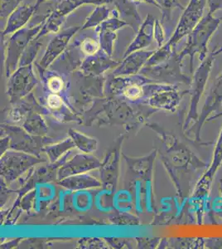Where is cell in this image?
Instances as JSON below:
<instances>
[{
    "instance_id": "1",
    "label": "cell",
    "mask_w": 222,
    "mask_h": 249,
    "mask_svg": "<svg viewBox=\"0 0 222 249\" xmlns=\"http://www.w3.org/2000/svg\"><path fill=\"white\" fill-rule=\"evenodd\" d=\"M222 22V16L214 17V15H205L195 29L187 36L185 47L179 55L182 58L189 56L191 62V71L193 70V59L196 54L203 62L208 56V44L210 40L219 28Z\"/></svg>"
},
{
    "instance_id": "2",
    "label": "cell",
    "mask_w": 222,
    "mask_h": 249,
    "mask_svg": "<svg viewBox=\"0 0 222 249\" xmlns=\"http://www.w3.org/2000/svg\"><path fill=\"white\" fill-rule=\"evenodd\" d=\"M207 0H189L178 20L176 29L167 43L175 48L181 40L187 37L204 16Z\"/></svg>"
},
{
    "instance_id": "3",
    "label": "cell",
    "mask_w": 222,
    "mask_h": 249,
    "mask_svg": "<svg viewBox=\"0 0 222 249\" xmlns=\"http://www.w3.org/2000/svg\"><path fill=\"white\" fill-rule=\"evenodd\" d=\"M46 17L47 15L36 25L29 28L26 26L10 35L8 41L4 42L9 58L17 59L20 55L23 54V51H25L32 40L34 39L37 37V34H39L45 23Z\"/></svg>"
},
{
    "instance_id": "4",
    "label": "cell",
    "mask_w": 222,
    "mask_h": 249,
    "mask_svg": "<svg viewBox=\"0 0 222 249\" xmlns=\"http://www.w3.org/2000/svg\"><path fill=\"white\" fill-rule=\"evenodd\" d=\"M125 26L129 25L120 18L118 11L115 9H113L111 16L96 28L101 49L108 56L112 55L117 38V31Z\"/></svg>"
},
{
    "instance_id": "5",
    "label": "cell",
    "mask_w": 222,
    "mask_h": 249,
    "mask_svg": "<svg viewBox=\"0 0 222 249\" xmlns=\"http://www.w3.org/2000/svg\"><path fill=\"white\" fill-rule=\"evenodd\" d=\"M222 116V113L217 114L216 116H212L209 117V121L216 119L220 116ZM222 164V127L220 131V135L218 136L217 143L215 144V149H214L213 159L212 162L210 164V167L206 172L203 175V177L200 179L199 183L197 184L196 193L198 198L201 199L204 198L208 196L209 191L211 189V183L213 181V178L217 170Z\"/></svg>"
},
{
    "instance_id": "6",
    "label": "cell",
    "mask_w": 222,
    "mask_h": 249,
    "mask_svg": "<svg viewBox=\"0 0 222 249\" xmlns=\"http://www.w3.org/2000/svg\"><path fill=\"white\" fill-rule=\"evenodd\" d=\"M215 57L213 53H211L204 61L201 62V64L195 71L191 87V107L192 114H195L196 116H197V105L200 98L205 91Z\"/></svg>"
},
{
    "instance_id": "7",
    "label": "cell",
    "mask_w": 222,
    "mask_h": 249,
    "mask_svg": "<svg viewBox=\"0 0 222 249\" xmlns=\"http://www.w3.org/2000/svg\"><path fill=\"white\" fill-rule=\"evenodd\" d=\"M222 105V71L211 86V90L206 96L202 112L197 120V141H200V131L203 125L211 114L215 113Z\"/></svg>"
},
{
    "instance_id": "8",
    "label": "cell",
    "mask_w": 222,
    "mask_h": 249,
    "mask_svg": "<svg viewBox=\"0 0 222 249\" xmlns=\"http://www.w3.org/2000/svg\"><path fill=\"white\" fill-rule=\"evenodd\" d=\"M37 10V8L35 3H21L8 18L4 29L1 34L2 38L3 39L6 36L12 35L17 30L26 27L27 23L31 19Z\"/></svg>"
},
{
    "instance_id": "9",
    "label": "cell",
    "mask_w": 222,
    "mask_h": 249,
    "mask_svg": "<svg viewBox=\"0 0 222 249\" xmlns=\"http://www.w3.org/2000/svg\"><path fill=\"white\" fill-rule=\"evenodd\" d=\"M156 19L155 18L150 14H148L146 18L143 21L139 29L137 31L136 36L128 46L125 56L130 55L134 52L142 50L143 48L149 47L153 41L154 39V27Z\"/></svg>"
},
{
    "instance_id": "10",
    "label": "cell",
    "mask_w": 222,
    "mask_h": 249,
    "mask_svg": "<svg viewBox=\"0 0 222 249\" xmlns=\"http://www.w3.org/2000/svg\"><path fill=\"white\" fill-rule=\"evenodd\" d=\"M113 0H57L54 9L48 14V18L64 23L68 15L73 13L79 7L85 4H108Z\"/></svg>"
},
{
    "instance_id": "11",
    "label": "cell",
    "mask_w": 222,
    "mask_h": 249,
    "mask_svg": "<svg viewBox=\"0 0 222 249\" xmlns=\"http://www.w3.org/2000/svg\"><path fill=\"white\" fill-rule=\"evenodd\" d=\"M82 26H71L68 29L56 34V36L48 43L45 56L43 57V62L48 63L55 59L58 55L65 50L71 38L81 30Z\"/></svg>"
},
{
    "instance_id": "12",
    "label": "cell",
    "mask_w": 222,
    "mask_h": 249,
    "mask_svg": "<svg viewBox=\"0 0 222 249\" xmlns=\"http://www.w3.org/2000/svg\"><path fill=\"white\" fill-rule=\"evenodd\" d=\"M113 3L118 11L120 18L130 26L135 32L139 29L143 20L138 14L136 3L131 0H113Z\"/></svg>"
},
{
    "instance_id": "13",
    "label": "cell",
    "mask_w": 222,
    "mask_h": 249,
    "mask_svg": "<svg viewBox=\"0 0 222 249\" xmlns=\"http://www.w3.org/2000/svg\"><path fill=\"white\" fill-rule=\"evenodd\" d=\"M112 9L107 7L106 4L96 5L92 13L88 16L84 24L82 26L81 30L89 29H96L105 20L108 19L112 15Z\"/></svg>"
},
{
    "instance_id": "14",
    "label": "cell",
    "mask_w": 222,
    "mask_h": 249,
    "mask_svg": "<svg viewBox=\"0 0 222 249\" xmlns=\"http://www.w3.org/2000/svg\"><path fill=\"white\" fill-rule=\"evenodd\" d=\"M159 6V10L162 13L161 23L163 26L169 24L171 22L172 12L176 9L184 10L185 7L181 3L180 0H156Z\"/></svg>"
},
{
    "instance_id": "15",
    "label": "cell",
    "mask_w": 222,
    "mask_h": 249,
    "mask_svg": "<svg viewBox=\"0 0 222 249\" xmlns=\"http://www.w3.org/2000/svg\"><path fill=\"white\" fill-rule=\"evenodd\" d=\"M80 50L82 53H84L86 56H92L97 53L101 50V46L98 41L90 38V37H86L82 40L80 43Z\"/></svg>"
},
{
    "instance_id": "16",
    "label": "cell",
    "mask_w": 222,
    "mask_h": 249,
    "mask_svg": "<svg viewBox=\"0 0 222 249\" xmlns=\"http://www.w3.org/2000/svg\"><path fill=\"white\" fill-rule=\"evenodd\" d=\"M24 0H1V20L8 19L9 15L23 3Z\"/></svg>"
},
{
    "instance_id": "17",
    "label": "cell",
    "mask_w": 222,
    "mask_h": 249,
    "mask_svg": "<svg viewBox=\"0 0 222 249\" xmlns=\"http://www.w3.org/2000/svg\"><path fill=\"white\" fill-rule=\"evenodd\" d=\"M154 40L158 48L163 47L166 43V32L163 29V24L157 19L154 27Z\"/></svg>"
},
{
    "instance_id": "18",
    "label": "cell",
    "mask_w": 222,
    "mask_h": 249,
    "mask_svg": "<svg viewBox=\"0 0 222 249\" xmlns=\"http://www.w3.org/2000/svg\"><path fill=\"white\" fill-rule=\"evenodd\" d=\"M124 95L130 98V99L135 100L137 99L138 97H140L142 95V89L140 87H138V85H133L128 86L126 88L124 89Z\"/></svg>"
},
{
    "instance_id": "19",
    "label": "cell",
    "mask_w": 222,
    "mask_h": 249,
    "mask_svg": "<svg viewBox=\"0 0 222 249\" xmlns=\"http://www.w3.org/2000/svg\"><path fill=\"white\" fill-rule=\"evenodd\" d=\"M48 88L54 93L59 92L63 88V82L58 77H52L48 81Z\"/></svg>"
},
{
    "instance_id": "20",
    "label": "cell",
    "mask_w": 222,
    "mask_h": 249,
    "mask_svg": "<svg viewBox=\"0 0 222 249\" xmlns=\"http://www.w3.org/2000/svg\"><path fill=\"white\" fill-rule=\"evenodd\" d=\"M208 12L207 14L214 15L217 11L222 10V0H207Z\"/></svg>"
},
{
    "instance_id": "21",
    "label": "cell",
    "mask_w": 222,
    "mask_h": 249,
    "mask_svg": "<svg viewBox=\"0 0 222 249\" xmlns=\"http://www.w3.org/2000/svg\"><path fill=\"white\" fill-rule=\"evenodd\" d=\"M48 105L51 108L56 109L59 108L62 105V98L59 96H57L56 94H51L48 97Z\"/></svg>"
},
{
    "instance_id": "22",
    "label": "cell",
    "mask_w": 222,
    "mask_h": 249,
    "mask_svg": "<svg viewBox=\"0 0 222 249\" xmlns=\"http://www.w3.org/2000/svg\"><path fill=\"white\" fill-rule=\"evenodd\" d=\"M205 246L211 249H222V238H208L205 239Z\"/></svg>"
},
{
    "instance_id": "23",
    "label": "cell",
    "mask_w": 222,
    "mask_h": 249,
    "mask_svg": "<svg viewBox=\"0 0 222 249\" xmlns=\"http://www.w3.org/2000/svg\"><path fill=\"white\" fill-rule=\"evenodd\" d=\"M133 3H147V4H152V5L157 7V9H159V6L157 4L156 0H131Z\"/></svg>"
},
{
    "instance_id": "24",
    "label": "cell",
    "mask_w": 222,
    "mask_h": 249,
    "mask_svg": "<svg viewBox=\"0 0 222 249\" xmlns=\"http://www.w3.org/2000/svg\"><path fill=\"white\" fill-rule=\"evenodd\" d=\"M212 53H213L215 57H217V56H218L220 54H222V47H220V48H217L216 50L212 51Z\"/></svg>"
},
{
    "instance_id": "25",
    "label": "cell",
    "mask_w": 222,
    "mask_h": 249,
    "mask_svg": "<svg viewBox=\"0 0 222 249\" xmlns=\"http://www.w3.org/2000/svg\"><path fill=\"white\" fill-rule=\"evenodd\" d=\"M47 1H48V0H37V1H36V3H35V5H36V7L38 9L41 4L45 3Z\"/></svg>"
}]
</instances>
